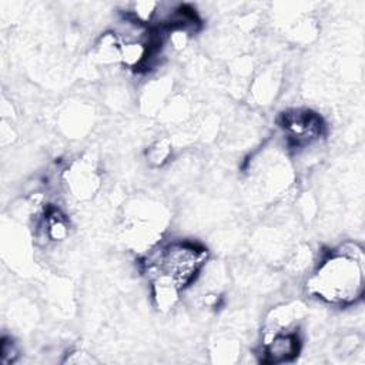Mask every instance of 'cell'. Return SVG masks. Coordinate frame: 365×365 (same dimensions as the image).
<instances>
[{
	"instance_id": "cell-2",
	"label": "cell",
	"mask_w": 365,
	"mask_h": 365,
	"mask_svg": "<svg viewBox=\"0 0 365 365\" xmlns=\"http://www.w3.org/2000/svg\"><path fill=\"white\" fill-rule=\"evenodd\" d=\"M207 259L208 252L200 244L175 240L153 247L144 257L143 268L150 284H165L184 291L197 281Z\"/></svg>"
},
{
	"instance_id": "cell-6",
	"label": "cell",
	"mask_w": 365,
	"mask_h": 365,
	"mask_svg": "<svg viewBox=\"0 0 365 365\" xmlns=\"http://www.w3.org/2000/svg\"><path fill=\"white\" fill-rule=\"evenodd\" d=\"M304 305L299 302H288L272 308L264 322V336L281 332L297 329L298 321L304 317Z\"/></svg>"
},
{
	"instance_id": "cell-3",
	"label": "cell",
	"mask_w": 365,
	"mask_h": 365,
	"mask_svg": "<svg viewBox=\"0 0 365 365\" xmlns=\"http://www.w3.org/2000/svg\"><path fill=\"white\" fill-rule=\"evenodd\" d=\"M279 127L291 147L304 148L322 137V118L309 108L294 107L279 115Z\"/></svg>"
},
{
	"instance_id": "cell-4",
	"label": "cell",
	"mask_w": 365,
	"mask_h": 365,
	"mask_svg": "<svg viewBox=\"0 0 365 365\" xmlns=\"http://www.w3.org/2000/svg\"><path fill=\"white\" fill-rule=\"evenodd\" d=\"M262 338L264 342L261 349V359L265 364L279 365L291 362L301 352L302 342L297 329L281 331Z\"/></svg>"
},
{
	"instance_id": "cell-5",
	"label": "cell",
	"mask_w": 365,
	"mask_h": 365,
	"mask_svg": "<svg viewBox=\"0 0 365 365\" xmlns=\"http://www.w3.org/2000/svg\"><path fill=\"white\" fill-rule=\"evenodd\" d=\"M67 187L77 198H88L98 187V173L88 160H78L67 168L66 173Z\"/></svg>"
},
{
	"instance_id": "cell-7",
	"label": "cell",
	"mask_w": 365,
	"mask_h": 365,
	"mask_svg": "<svg viewBox=\"0 0 365 365\" xmlns=\"http://www.w3.org/2000/svg\"><path fill=\"white\" fill-rule=\"evenodd\" d=\"M171 153H173L171 143L167 138H161V140L154 141L148 147L145 157H147V161L153 167H163L165 163H168Z\"/></svg>"
},
{
	"instance_id": "cell-8",
	"label": "cell",
	"mask_w": 365,
	"mask_h": 365,
	"mask_svg": "<svg viewBox=\"0 0 365 365\" xmlns=\"http://www.w3.org/2000/svg\"><path fill=\"white\" fill-rule=\"evenodd\" d=\"M19 356H20V349L17 344L11 339V336H4L0 345V362L3 365H10V364H14Z\"/></svg>"
},
{
	"instance_id": "cell-1",
	"label": "cell",
	"mask_w": 365,
	"mask_h": 365,
	"mask_svg": "<svg viewBox=\"0 0 365 365\" xmlns=\"http://www.w3.org/2000/svg\"><path fill=\"white\" fill-rule=\"evenodd\" d=\"M364 251L346 241L327 252L315 265L305 282L307 292L331 305L348 307L364 294Z\"/></svg>"
}]
</instances>
